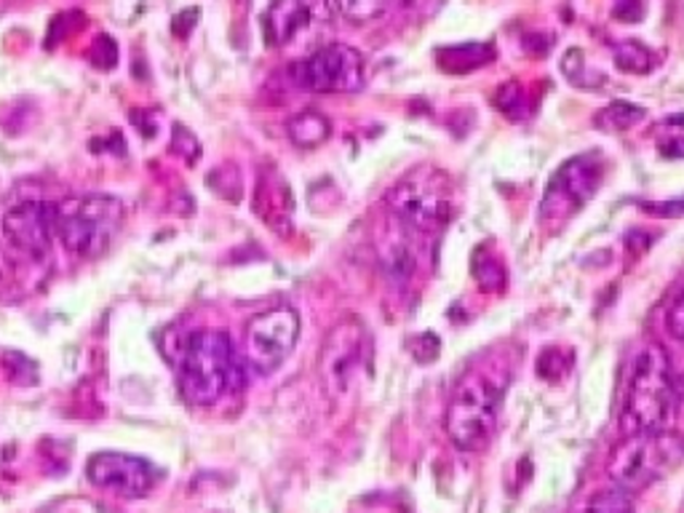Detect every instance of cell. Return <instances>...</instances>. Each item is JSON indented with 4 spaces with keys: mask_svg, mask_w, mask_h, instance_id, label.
Wrapping results in <instances>:
<instances>
[{
    "mask_svg": "<svg viewBox=\"0 0 684 513\" xmlns=\"http://www.w3.org/2000/svg\"><path fill=\"white\" fill-rule=\"evenodd\" d=\"M86 476H89L91 484L121 495V498H142L155 487V479H159V474H155V468L148 460L124 452H97L89 460Z\"/></svg>",
    "mask_w": 684,
    "mask_h": 513,
    "instance_id": "cell-11",
    "label": "cell"
},
{
    "mask_svg": "<svg viewBox=\"0 0 684 513\" xmlns=\"http://www.w3.org/2000/svg\"><path fill=\"white\" fill-rule=\"evenodd\" d=\"M645 209L658 214V217H682L684 201H666V203H645Z\"/></svg>",
    "mask_w": 684,
    "mask_h": 513,
    "instance_id": "cell-29",
    "label": "cell"
},
{
    "mask_svg": "<svg viewBox=\"0 0 684 513\" xmlns=\"http://www.w3.org/2000/svg\"><path fill=\"white\" fill-rule=\"evenodd\" d=\"M385 207L415 236H439L455 217V185L436 166H415L385 192Z\"/></svg>",
    "mask_w": 684,
    "mask_h": 513,
    "instance_id": "cell-3",
    "label": "cell"
},
{
    "mask_svg": "<svg viewBox=\"0 0 684 513\" xmlns=\"http://www.w3.org/2000/svg\"><path fill=\"white\" fill-rule=\"evenodd\" d=\"M497 110L506 115H511V118H524V86L521 84H506L501 86V91H497Z\"/></svg>",
    "mask_w": 684,
    "mask_h": 513,
    "instance_id": "cell-24",
    "label": "cell"
},
{
    "mask_svg": "<svg viewBox=\"0 0 684 513\" xmlns=\"http://www.w3.org/2000/svg\"><path fill=\"white\" fill-rule=\"evenodd\" d=\"M332 3L345 20L364 25V22L380 20L388 11V5H391V0H332Z\"/></svg>",
    "mask_w": 684,
    "mask_h": 513,
    "instance_id": "cell-21",
    "label": "cell"
},
{
    "mask_svg": "<svg viewBox=\"0 0 684 513\" xmlns=\"http://www.w3.org/2000/svg\"><path fill=\"white\" fill-rule=\"evenodd\" d=\"M660 155H666V159H684V137H674V139H663V142L658 145Z\"/></svg>",
    "mask_w": 684,
    "mask_h": 513,
    "instance_id": "cell-30",
    "label": "cell"
},
{
    "mask_svg": "<svg viewBox=\"0 0 684 513\" xmlns=\"http://www.w3.org/2000/svg\"><path fill=\"white\" fill-rule=\"evenodd\" d=\"M3 236L16 252L33 256V260H43L49 256L51 238V203L43 201H20L11 209H5L3 220Z\"/></svg>",
    "mask_w": 684,
    "mask_h": 513,
    "instance_id": "cell-12",
    "label": "cell"
},
{
    "mask_svg": "<svg viewBox=\"0 0 684 513\" xmlns=\"http://www.w3.org/2000/svg\"><path fill=\"white\" fill-rule=\"evenodd\" d=\"M372 361V340L362 321H342L327 335L318 355V370L332 393H345L353 388L356 377Z\"/></svg>",
    "mask_w": 684,
    "mask_h": 513,
    "instance_id": "cell-8",
    "label": "cell"
},
{
    "mask_svg": "<svg viewBox=\"0 0 684 513\" xmlns=\"http://www.w3.org/2000/svg\"><path fill=\"white\" fill-rule=\"evenodd\" d=\"M473 278H477L479 289L484 291H501L506 287V267L497 256L486 254V249H479L473 256Z\"/></svg>",
    "mask_w": 684,
    "mask_h": 513,
    "instance_id": "cell-20",
    "label": "cell"
},
{
    "mask_svg": "<svg viewBox=\"0 0 684 513\" xmlns=\"http://www.w3.org/2000/svg\"><path fill=\"white\" fill-rule=\"evenodd\" d=\"M570 361L572 355L565 348H548V351L541 353V361H537V375L548 383H559L570 372Z\"/></svg>",
    "mask_w": 684,
    "mask_h": 513,
    "instance_id": "cell-23",
    "label": "cell"
},
{
    "mask_svg": "<svg viewBox=\"0 0 684 513\" xmlns=\"http://www.w3.org/2000/svg\"><path fill=\"white\" fill-rule=\"evenodd\" d=\"M583 513H634V503H631L629 492L612 487L596 495V498L585 505Z\"/></svg>",
    "mask_w": 684,
    "mask_h": 513,
    "instance_id": "cell-22",
    "label": "cell"
},
{
    "mask_svg": "<svg viewBox=\"0 0 684 513\" xmlns=\"http://www.w3.org/2000/svg\"><path fill=\"white\" fill-rule=\"evenodd\" d=\"M647 115V110L642 108V104H634V102H610L607 108H601L599 113H596L594 124L596 128H601V132H629V128H634L636 124H642Z\"/></svg>",
    "mask_w": 684,
    "mask_h": 513,
    "instance_id": "cell-18",
    "label": "cell"
},
{
    "mask_svg": "<svg viewBox=\"0 0 684 513\" xmlns=\"http://www.w3.org/2000/svg\"><path fill=\"white\" fill-rule=\"evenodd\" d=\"M561 70H565V75L572 80V84H581V73H585L583 51L572 49L570 54H567L565 60H561Z\"/></svg>",
    "mask_w": 684,
    "mask_h": 513,
    "instance_id": "cell-27",
    "label": "cell"
},
{
    "mask_svg": "<svg viewBox=\"0 0 684 513\" xmlns=\"http://www.w3.org/2000/svg\"><path fill=\"white\" fill-rule=\"evenodd\" d=\"M616 67L620 73L647 75L655 67V57L642 40H623L616 46Z\"/></svg>",
    "mask_w": 684,
    "mask_h": 513,
    "instance_id": "cell-19",
    "label": "cell"
},
{
    "mask_svg": "<svg viewBox=\"0 0 684 513\" xmlns=\"http://www.w3.org/2000/svg\"><path fill=\"white\" fill-rule=\"evenodd\" d=\"M495 60V49L492 43H479V40H468L460 46H444L436 51V62L444 73H471V70L486 67Z\"/></svg>",
    "mask_w": 684,
    "mask_h": 513,
    "instance_id": "cell-16",
    "label": "cell"
},
{
    "mask_svg": "<svg viewBox=\"0 0 684 513\" xmlns=\"http://www.w3.org/2000/svg\"><path fill=\"white\" fill-rule=\"evenodd\" d=\"M294 80L318 95H351L364 89V57L345 43H329L294 64Z\"/></svg>",
    "mask_w": 684,
    "mask_h": 513,
    "instance_id": "cell-9",
    "label": "cell"
},
{
    "mask_svg": "<svg viewBox=\"0 0 684 513\" xmlns=\"http://www.w3.org/2000/svg\"><path fill=\"white\" fill-rule=\"evenodd\" d=\"M684 463V439L669 428L636 430L612 449L607 476L623 492H639Z\"/></svg>",
    "mask_w": 684,
    "mask_h": 513,
    "instance_id": "cell-6",
    "label": "cell"
},
{
    "mask_svg": "<svg viewBox=\"0 0 684 513\" xmlns=\"http://www.w3.org/2000/svg\"><path fill=\"white\" fill-rule=\"evenodd\" d=\"M316 0H276L265 14V38L270 46H283L316 16Z\"/></svg>",
    "mask_w": 684,
    "mask_h": 513,
    "instance_id": "cell-13",
    "label": "cell"
},
{
    "mask_svg": "<svg viewBox=\"0 0 684 513\" xmlns=\"http://www.w3.org/2000/svg\"><path fill=\"white\" fill-rule=\"evenodd\" d=\"M174 364H177L179 393L193 406H214L228 393L239 390L246 366L241 364L230 335L223 329H199L188 335L179 353L174 355Z\"/></svg>",
    "mask_w": 684,
    "mask_h": 513,
    "instance_id": "cell-2",
    "label": "cell"
},
{
    "mask_svg": "<svg viewBox=\"0 0 684 513\" xmlns=\"http://www.w3.org/2000/svg\"><path fill=\"white\" fill-rule=\"evenodd\" d=\"M297 340V311L289 305L270 308V311L259 313L246 324V331H243V359H246V366L254 375L268 377L292 355Z\"/></svg>",
    "mask_w": 684,
    "mask_h": 513,
    "instance_id": "cell-7",
    "label": "cell"
},
{
    "mask_svg": "<svg viewBox=\"0 0 684 513\" xmlns=\"http://www.w3.org/2000/svg\"><path fill=\"white\" fill-rule=\"evenodd\" d=\"M254 209L270 227L281 230L278 220H292V190L278 174H263L254 196Z\"/></svg>",
    "mask_w": 684,
    "mask_h": 513,
    "instance_id": "cell-15",
    "label": "cell"
},
{
    "mask_svg": "<svg viewBox=\"0 0 684 513\" xmlns=\"http://www.w3.org/2000/svg\"><path fill=\"white\" fill-rule=\"evenodd\" d=\"M676 410V383L671 375V361L663 346L650 342L636 355L625 388L620 428L625 434L636 430H660L669 425Z\"/></svg>",
    "mask_w": 684,
    "mask_h": 513,
    "instance_id": "cell-4",
    "label": "cell"
},
{
    "mask_svg": "<svg viewBox=\"0 0 684 513\" xmlns=\"http://www.w3.org/2000/svg\"><path fill=\"white\" fill-rule=\"evenodd\" d=\"M511 375L514 355L506 346L490 348L468 366L466 375L452 390L444 417L446 436L457 449L477 452L490 445L501 423L503 399H506Z\"/></svg>",
    "mask_w": 684,
    "mask_h": 513,
    "instance_id": "cell-1",
    "label": "cell"
},
{
    "mask_svg": "<svg viewBox=\"0 0 684 513\" xmlns=\"http://www.w3.org/2000/svg\"><path fill=\"white\" fill-rule=\"evenodd\" d=\"M393 223H396V220H393ZM411 238H417L415 233H409L407 227L396 223V233L388 230V241L380 247L382 265H385L391 281H396L398 287L411 284V278H415L417 273V249Z\"/></svg>",
    "mask_w": 684,
    "mask_h": 513,
    "instance_id": "cell-14",
    "label": "cell"
},
{
    "mask_svg": "<svg viewBox=\"0 0 684 513\" xmlns=\"http://www.w3.org/2000/svg\"><path fill=\"white\" fill-rule=\"evenodd\" d=\"M124 223V203L115 196H73L51 203V230L69 254L97 260L110 249Z\"/></svg>",
    "mask_w": 684,
    "mask_h": 513,
    "instance_id": "cell-5",
    "label": "cell"
},
{
    "mask_svg": "<svg viewBox=\"0 0 684 513\" xmlns=\"http://www.w3.org/2000/svg\"><path fill=\"white\" fill-rule=\"evenodd\" d=\"M601 177H605V163L599 153H583L567 161L548 183L541 207L543 217L567 220L581 212L599 190Z\"/></svg>",
    "mask_w": 684,
    "mask_h": 513,
    "instance_id": "cell-10",
    "label": "cell"
},
{
    "mask_svg": "<svg viewBox=\"0 0 684 513\" xmlns=\"http://www.w3.org/2000/svg\"><path fill=\"white\" fill-rule=\"evenodd\" d=\"M89 57L100 70H110L118 62V46H115V40L107 38V35H100V38L94 40V46H91Z\"/></svg>",
    "mask_w": 684,
    "mask_h": 513,
    "instance_id": "cell-25",
    "label": "cell"
},
{
    "mask_svg": "<svg viewBox=\"0 0 684 513\" xmlns=\"http://www.w3.org/2000/svg\"><path fill=\"white\" fill-rule=\"evenodd\" d=\"M669 331L676 340L684 342V295L671 305L669 311Z\"/></svg>",
    "mask_w": 684,
    "mask_h": 513,
    "instance_id": "cell-28",
    "label": "cell"
},
{
    "mask_svg": "<svg viewBox=\"0 0 684 513\" xmlns=\"http://www.w3.org/2000/svg\"><path fill=\"white\" fill-rule=\"evenodd\" d=\"M645 0H618L616 9H612V16L620 22H631V25H636V22L645 20Z\"/></svg>",
    "mask_w": 684,
    "mask_h": 513,
    "instance_id": "cell-26",
    "label": "cell"
},
{
    "mask_svg": "<svg viewBox=\"0 0 684 513\" xmlns=\"http://www.w3.org/2000/svg\"><path fill=\"white\" fill-rule=\"evenodd\" d=\"M287 134L297 148L311 150L327 142L329 134H332V124H329L327 115H321L318 110H303V113L289 118Z\"/></svg>",
    "mask_w": 684,
    "mask_h": 513,
    "instance_id": "cell-17",
    "label": "cell"
}]
</instances>
